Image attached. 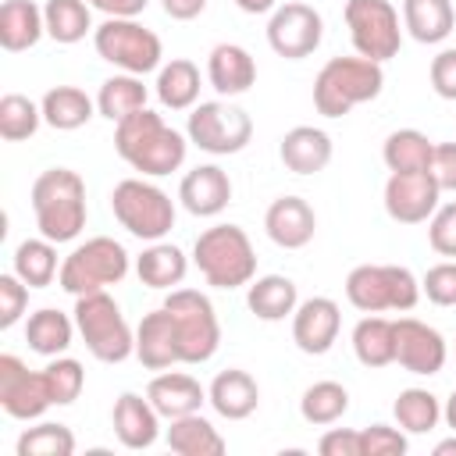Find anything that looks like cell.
Segmentation results:
<instances>
[{"instance_id":"13","label":"cell","mask_w":456,"mask_h":456,"mask_svg":"<svg viewBox=\"0 0 456 456\" xmlns=\"http://www.w3.org/2000/svg\"><path fill=\"white\" fill-rule=\"evenodd\" d=\"M321 39H324V18L317 7H310L303 0H289V4H278L271 11L267 43L278 57L303 61L321 46Z\"/></svg>"},{"instance_id":"42","label":"cell","mask_w":456,"mask_h":456,"mask_svg":"<svg viewBox=\"0 0 456 456\" xmlns=\"http://www.w3.org/2000/svg\"><path fill=\"white\" fill-rule=\"evenodd\" d=\"M75 452V435L64 424L43 420L36 428H25L18 438V456H71Z\"/></svg>"},{"instance_id":"48","label":"cell","mask_w":456,"mask_h":456,"mask_svg":"<svg viewBox=\"0 0 456 456\" xmlns=\"http://www.w3.org/2000/svg\"><path fill=\"white\" fill-rule=\"evenodd\" d=\"M431 89L442 100H456V46L431 57Z\"/></svg>"},{"instance_id":"24","label":"cell","mask_w":456,"mask_h":456,"mask_svg":"<svg viewBox=\"0 0 456 456\" xmlns=\"http://www.w3.org/2000/svg\"><path fill=\"white\" fill-rule=\"evenodd\" d=\"M146 399L157 406V413H160V417L175 420V417L196 413V410L207 403V388H203L192 374L164 370V374H157V378L146 385Z\"/></svg>"},{"instance_id":"39","label":"cell","mask_w":456,"mask_h":456,"mask_svg":"<svg viewBox=\"0 0 456 456\" xmlns=\"http://www.w3.org/2000/svg\"><path fill=\"white\" fill-rule=\"evenodd\" d=\"M392 413H395V424L406 435H428L442 420V403L428 388H403L392 403Z\"/></svg>"},{"instance_id":"46","label":"cell","mask_w":456,"mask_h":456,"mask_svg":"<svg viewBox=\"0 0 456 456\" xmlns=\"http://www.w3.org/2000/svg\"><path fill=\"white\" fill-rule=\"evenodd\" d=\"M428 242L438 256H456V203H438L428 217Z\"/></svg>"},{"instance_id":"6","label":"cell","mask_w":456,"mask_h":456,"mask_svg":"<svg viewBox=\"0 0 456 456\" xmlns=\"http://www.w3.org/2000/svg\"><path fill=\"white\" fill-rule=\"evenodd\" d=\"M346 299L360 314L413 310L420 299V281L403 264H360L346 274Z\"/></svg>"},{"instance_id":"51","label":"cell","mask_w":456,"mask_h":456,"mask_svg":"<svg viewBox=\"0 0 456 456\" xmlns=\"http://www.w3.org/2000/svg\"><path fill=\"white\" fill-rule=\"evenodd\" d=\"M160 7L175 21H192V18H200L207 11V0H160Z\"/></svg>"},{"instance_id":"22","label":"cell","mask_w":456,"mask_h":456,"mask_svg":"<svg viewBox=\"0 0 456 456\" xmlns=\"http://www.w3.org/2000/svg\"><path fill=\"white\" fill-rule=\"evenodd\" d=\"M207 403L224 420H246L260 406V385H256V378L249 370L228 367V370L214 374V381L207 388Z\"/></svg>"},{"instance_id":"4","label":"cell","mask_w":456,"mask_h":456,"mask_svg":"<svg viewBox=\"0 0 456 456\" xmlns=\"http://www.w3.org/2000/svg\"><path fill=\"white\" fill-rule=\"evenodd\" d=\"M192 264L200 267L203 281L214 289H242L256 278V249L239 224H214L196 235Z\"/></svg>"},{"instance_id":"18","label":"cell","mask_w":456,"mask_h":456,"mask_svg":"<svg viewBox=\"0 0 456 456\" xmlns=\"http://www.w3.org/2000/svg\"><path fill=\"white\" fill-rule=\"evenodd\" d=\"M135 356L146 370H167L171 363H182V342H178V328L167 306L142 314L135 328Z\"/></svg>"},{"instance_id":"32","label":"cell","mask_w":456,"mask_h":456,"mask_svg":"<svg viewBox=\"0 0 456 456\" xmlns=\"http://www.w3.org/2000/svg\"><path fill=\"white\" fill-rule=\"evenodd\" d=\"M75 331H78L75 328V317L53 310V306H43V310L28 314V321H25V342L39 356H61V353H68Z\"/></svg>"},{"instance_id":"25","label":"cell","mask_w":456,"mask_h":456,"mask_svg":"<svg viewBox=\"0 0 456 456\" xmlns=\"http://www.w3.org/2000/svg\"><path fill=\"white\" fill-rule=\"evenodd\" d=\"M207 78L221 96H239L256 82V61L239 43H217L207 57Z\"/></svg>"},{"instance_id":"43","label":"cell","mask_w":456,"mask_h":456,"mask_svg":"<svg viewBox=\"0 0 456 456\" xmlns=\"http://www.w3.org/2000/svg\"><path fill=\"white\" fill-rule=\"evenodd\" d=\"M43 374H46L53 406H71V403L82 395V388H86V370H82V363L71 360V356H53V360L43 367Z\"/></svg>"},{"instance_id":"2","label":"cell","mask_w":456,"mask_h":456,"mask_svg":"<svg viewBox=\"0 0 456 456\" xmlns=\"http://www.w3.org/2000/svg\"><path fill=\"white\" fill-rule=\"evenodd\" d=\"M36 228L50 242H71L86 228V182L71 167H46L32 182Z\"/></svg>"},{"instance_id":"34","label":"cell","mask_w":456,"mask_h":456,"mask_svg":"<svg viewBox=\"0 0 456 456\" xmlns=\"http://www.w3.org/2000/svg\"><path fill=\"white\" fill-rule=\"evenodd\" d=\"M157 100L167 110H189L200 100V68L189 57H171L157 71Z\"/></svg>"},{"instance_id":"14","label":"cell","mask_w":456,"mask_h":456,"mask_svg":"<svg viewBox=\"0 0 456 456\" xmlns=\"http://www.w3.org/2000/svg\"><path fill=\"white\" fill-rule=\"evenodd\" d=\"M0 406L14 420H39L50 406V385L43 370H28L14 353L0 356Z\"/></svg>"},{"instance_id":"12","label":"cell","mask_w":456,"mask_h":456,"mask_svg":"<svg viewBox=\"0 0 456 456\" xmlns=\"http://www.w3.org/2000/svg\"><path fill=\"white\" fill-rule=\"evenodd\" d=\"M346 28L353 39V50L367 61H392L403 46V28H399V11L388 0H346Z\"/></svg>"},{"instance_id":"36","label":"cell","mask_w":456,"mask_h":456,"mask_svg":"<svg viewBox=\"0 0 456 456\" xmlns=\"http://www.w3.org/2000/svg\"><path fill=\"white\" fill-rule=\"evenodd\" d=\"M431 153H435V142L417 128H395L381 146V160L388 171H428Z\"/></svg>"},{"instance_id":"40","label":"cell","mask_w":456,"mask_h":456,"mask_svg":"<svg viewBox=\"0 0 456 456\" xmlns=\"http://www.w3.org/2000/svg\"><path fill=\"white\" fill-rule=\"evenodd\" d=\"M346 410H349V392H346V385H338V381H314V385L303 392V399H299L303 420H306V424H317V428L335 424Z\"/></svg>"},{"instance_id":"55","label":"cell","mask_w":456,"mask_h":456,"mask_svg":"<svg viewBox=\"0 0 456 456\" xmlns=\"http://www.w3.org/2000/svg\"><path fill=\"white\" fill-rule=\"evenodd\" d=\"M435 456H456V431L435 445Z\"/></svg>"},{"instance_id":"56","label":"cell","mask_w":456,"mask_h":456,"mask_svg":"<svg viewBox=\"0 0 456 456\" xmlns=\"http://www.w3.org/2000/svg\"><path fill=\"white\" fill-rule=\"evenodd\" d=\"M86 4H89V7H96V4H100V0H86Z\"/></svg>"},{"instance_id":"19","label":"cell","mask_w":456,"mask_h":456,"mask_svg":"<svg viewBox=\"0 0 456 456\" xmlns=\"http://www.w3.org/2000/svg\"><path fill=\"white\" fill-rule=\"evenodd\" d=\"M178 200L192 217H217L232 203V178L217 164H200L185 171L178 185Z\"/></svg>"},{"instance_id":"38","label":"cell","mask_w":456,"mask_h":456,"mask_svg":"<svg viewBox=\"0 0 456 456\" xmlns=\"http://www.w3.org/2000/svg\"><path fill=\"white\" fill-rule=\"evenodd\" d=\"M14 274L28 289H46L61 274V267H57V242H50L43 235L18 242V249H14Z\"/></svg>"},{"instance_id":"47","label":"cell","mask_w":456,"mask_h":456,"mask_svg":"<svg viewBox=\"0 0 456 456\" xmlns=\"http://www.w3.org/2000/svg\"><path fill=\"white\" fill-rule=\"evenodd\" d=\"M28 306V285L11 271L0 274V328H14Z\"/></svg>"},{"instance_id":"1","label":"cell","mask_w":456,"mask_h":456,"mask_svg":"<svg viewBox=\"0 0 456 456\" xmlns=\"http://www.w3.org/2000/svg\"><path fill=\"white\" fill-rule=\"evenodd\" d=\"M114 150L135 171H142L150 178H164L185 164L189 135L175 132L171 125H164V118L157 110L142 107L114 125Z\"/></svg>"},{"instance_id":"27","label":"cell","mask_w":456,"mask_h":456,"mask_svg":"<svg viewBox=\"0 0 456 456\" xmlns=\"http://www.w3.org/2000/svg\"><path fill=\"white\" fill-rule=\"evenodd\" d=\"M43 36H46L43 7H36L32 0H4V7H0V46L7 53L32 50Z\"/></svg>"},{"instance_id":"35","label":"cell","mask_w":456,"mask_h":456,"mask_svg":"<svg viewBox=\"0 0 456 456\" xmlns=\"http://www.w3.org/2000/svg\"><path fill=\"white\" fill-rule=\"evenodd\" d=\"M146 96H150V89L142 86V75H128V71H121V75H110L103 86H100V93H96V114H103L107 121H125L128 114H135V110H142L146 107Z\"/></svg>"},{"instance_id":"45","label":"cell","mask_w":456,"mask_h":456,"mask_svg":"<svg viewBox=\"0 0 456 456\" xmlns=\"http://www.w3.org/2000/svg\"><path fill=\"white\" fill-rule=\"evenodd\" d=\"M420 292L435 306H456V260H442V264L428 267L420 278Z\"/></svg>"},{"instance_id":"50","label":"cell","mask_w":456,"mask_h":456,"mask_svg":"<svg viewBox=\"0 0 456 456\" xmlns=\"http://www.w3.org/2000/svg\"><path fill=\"white\" fill-rule=\"evenodd\" d=\"M321 456H360V431L356 428H331L317 442Z\"/></svg>"},{"instance_id":"29","label":"cell","mask_w":456,"mask_h":456,"mask_svg":"<svg viewBox=\"0 0 456 456\" xmlns=\"http://www.w3.org/2000/svg\"><path fill=\"white\" fill-rule=\"evenodd\" d=\"M403 28L417 43H442L456 28V4L452 0H403Z\"/></svg>"},{"instance_id":"17","label":"cell","mask_w":456,"mask_h":456,"mask_svg":"<svg viewBox=\"0 0 456 456\" xmlns=\"http://www.w3.org/2000/svg\"><path fill=\"white\" fill-rule=\"evenodd\" d=\"M338 328H342V310L328 296H310L292 314V342L306 356H324L335 346Z\"/></svg>"},{"instance_id":"52","label":"cell","mask_w":456,"mask_h":456,"mask_svg":"<svg viewBox=\"0 0 456 456\" xmlns=\"http://www.w3.org/2000/svg\"><path fill=\"white\" fill-rule=\"evenodd\" d=\"M150 0H100L96 11H103L107 18H139L146 11Z\"/></svg>"},{"instance_id":"16","label":"cell","mask_w":456,"mask_h":456,"mask_svg":"<svg viewBox=\"0 0 456 456\" xmlns=\"http://www.w3.org/2000/svg\"><path fill=\"white\" fill-rule=\"evenodd\" d=\"M445 360H449V346H445L438 328H431L417 317H399L395 321V363L406 374L431 378L445 367Z\"/></svg>"},{"instance_id":"28","label":"cell","mask_w":456,"mask_h":456,"mask_svg":"<svg viewBox=\"0 0 456 456\" xmlns=\"http://www.w3.org/2000/svg\"><path fill=\"white\" fill-rule=\"evenodd\" d=\"M185 271H189V256L175 246V242H150L139 256H135V274L146 289H175L185 281Z\"/></svg>"},{"instance_id":"21","label":"cell","mask_w":456,"mask_h":456,"mask_svg":"<svg viewBox=\"0 0 456 456\" xmlns=\"http://www.w3.org/2000/svg\"><path fill=\"white\" fill-rule=\"evenodd\" d=\"M110 424H114V435L125 449H150L160 438V413L139 392H121L114 399Z\"/></svg>"},{"instance_id":"53","label":"cell","mask_w":456,"mask_h":456,"mask_svg":"<svg viewBox=\"0 0 456 456\" xmlns=\"http://www.w3.org/2000/svg\"><path fill=\"white\" fill-rule=\"evenodd\" d=\"M235 7L246 14H271L278 7V0H235Z\"/></svg>"},{"instance_id":"44","label":"cell","mask_w":456,"mask_h":456,"mask_svg":"<svg viewBox=\"0 0 456 456\" xmlns=\"http://www.w3.org/2000/svg\"><path fill=\"white\" fill-rule=\"evenodd\" d=\"M410 449L406 431L388 428V424H370L360 428V456H403Z\"/></svg>"},{"instance_id":"8","label":"cell","mask_w":456,"mask_h":456,"mask_svg":"<svg viewBox=\"0 0 456 456\" xmlns=\"http://www.w3.org/2000/svg\"><path fill=\"white\" fill-rule=\"evenodd\" d=\"M128 249L110 239V235H93L82 246H75L64 260H61V274L57 285L71 296H86V292H100L107 285L125 281L128 274Z\"/></svg>"},{"instance_id":"37","label":"cell","mask_w":456,"mask_h":456,"mask_svg":"<svg viewBox=\"0 0 456 456\" xmlns=\"http://www.w3.org/2000/svg\"><path fill=\"white\" fill-rule=\"evenodd\" d=\"M43 21H46V36L53 43L71 46V43L86 39V32H93V7L86 0H46Z\"/></svg>"},{"instance_id":"54","label":"cell","mask_w":456,"mask_h":456,"mask_svg":"<svg viewBox=\"0 0 456 456\" xmlns=\"http://www.w3.org/2000/svg\"><path fill=\"white\" fill-rule=\"evenodd\" d=\"M442 420H445V424L456 431V388L449 392V399H445V406H442Z\"/></svg>"},{"instance_id":"33","label":"cell","mask_w":456,"mask_h":456,"mask_svg":"<svg viewBox=\"0 0 456 456\" xmlns=\"http://www.w3.org/2000/svg\"><path fill=\"white\" fill-rule=\"evenodd\" d=\"M353 353L363 367H388L395 363V321L367 314L353 328Z\"/></svg>"},{"instance_id":"15","label":"cell","mask_w":456,"mask_h":456,"mask_svg":"<svg viewBox=\"0 0 456 456\" xmlns=\"http://www.w3.org/2000/svg\"><path fill=\"white\" fill-rule=\"evenodd\" d=\"M442 189L431 171H392L385 182V214L399 224H420L438 210Z\"/></svg>"},{"instance_id":"30","label":"cell","mask_w":456,"mask_h":456,"mask_svg":"<svg viewBox=\"0 0 456 456\" xmlns=\"http://www.w3.org/2000/svg\"><path fill=\"white\" fill-rule=\"evenodd\" d=\"M164 438H167L171 452H178V456H221L228 449V442L221 438V431L200 410L196 413H185V417H175Z\"/></svg>"},{"instance_id":"11","label":"cell","mask_w":456,"mask_h":456,"mask_svg":"<svg viewBox=\"0 0 456 456\" xmlns=\"http://www.w3.org/2000/svg\"><path fill=\"white\" fill-rule=\"evenodd\" d=\"M185 135L203 153L228 157V153H239V150L249 146V139H253V118L242 107L228 103V100H207V103L192 107L189 125H185Z\"/></svg>"},{"instance_id":"49","label":"cell","mask_w":456,"mask_h":456,"mask_svg":"<svg viewBox=\"0 0 456 456\" xmlns=\"http://www.w3.org/2000/svg\"><path fill=\"white\" fill-rule=\"evenodd\" d=\"M438 182L442 192H456V142H435L431 153V167H428Z\"/></svg>"},{"instance_id":"9","label":"cell","mask_w":456,"mask_h":456,"mask_svg":"<svg viewBox=\"0 0 456 456\" xmlns=\"http://www.w3.org/2000/svg\"><path fill=\"white\" fill-rule=\"evenodd\" d=\"M93 46L107 64L128 75L160 71V57H164L160 36L153 28H142L135 18H107L103 25L93 28Z\"/></svg>"},{"instance_id":"7","label":"cell","mask_w":456,"mask_h":456,"mask_svg":"<svg viewBox=\"0 0 456 456\" xmlns=\"http://www.w3.org/2000/svg\"><path fill=\"white\" fill-rule=\"evenodd\" d=\"M110 210L118 224L142 242H160L175 228V200L146 178H121L110 192Z\"/></svg>"},{"instance_id":"41","label":"cell","mask_w":456,"mask_h":456,"mask_svg":"<svg viewBox=\"0 0 456 456\" xmlns=\"http://www.w3.org/2000/svg\"><path fill=\"white\" fill-rule=\"evenodd\" d=\"M39 121H43V110H39V103H32L28 96H21V93L0 96V135H4L7 142H25V139H32L36 128H39Z\"/></svg>"},{"instance_id":"10","label":"cell","mask_w":456,"mask_h":456,"mask_svg":"<svg viewBox=\"0 0 456 456\" xmlns=\"http://www.w3.org/2000/svg\"><path fill=\"white\" fill-rule=\"evenodd\" d=\"M164 306L171 310L178 328L182 363H207L221 346V324L210 296L200 289H171Z\"/></svg>"},{"instance_id":"31","label":"cell","mask_w":456,"mask_h":456,"mask_svg":"<svg viewBox=\"0 0 456 456\" xmlns=\"http://www.w3.org/2000/svg\"><path fill=\"white\" fill-rule=\"evenodd\" d=\"M39 110H43V121L50 128L75 132L96 114V100H89V93H82L78 86H53L43 93Z\"/></svg>"},{"instance_id":"26","label":"cell","mask_w":456,"mask_h":456,"mask_svg":"<svg viewBox=\"0 0 456 456\" xmlns=\"http://www.w3.org/2000/svg\"><path fill=\"white\" fill-rule=\"evenodd\" d=\"M246 306L256 321H285L296 314L299 306V292H296V281L285 278V274H264V278H253L249 289H246Z\"/></svg>"},{"instance_id":"20","label":"cell","mask_w":456,"mask_h":456,"mask_svg":"<svg viewBox=\"0 0 456 456\" xmlns=\"http://www.w3.org/2000/svg\"><path fill=\"white\" fill-rule=\"evenodd\" d=\"M264 232L281 249H303L317 232V214L303 196H278L264 214Z\"/></svg>"},{"instance_id":"3","label":"cell","mask_w":456,"mask_h":456,"mask_svg":"<svg viewBox=\"0 0 456 456\" xmlns=\"http://www.w3.org/2000/svg\"><path fill=\"white\" fill-rule=\"evenodd\" d=\"M385 89V71L367 57H331L314 78V107L324 118H346L353 107L378 100Z\"/></svg>"},{"instance_id":"5","label":"cell","mask_w":456,"mask_h":456,"mask_svg":"<svg viewBox=\"0 0 456 456\" xmlns=\"http://www.w3.org/2000/svg\"><path fill=\"white\" fill-rule=\"evenodd\" d=\"M75 328L100 363H121L135 353V331L107 289L75 296Z\"/></svg>"},{"instance_id":"23","label":"cell","mask_w":456,"mask_h":456,"mask_svg":"<svg viewBox=\"0 0 456 456\" xmlns=\"http://www.w3.org/2000/svg\"><path fill=\"white\" fill-rule=\"evenodd\" d=\"M331 135L314 125H296L281 135L278 157L292 175H317L331 164Z\"/></svg>"}]
</instances>
